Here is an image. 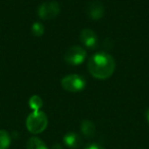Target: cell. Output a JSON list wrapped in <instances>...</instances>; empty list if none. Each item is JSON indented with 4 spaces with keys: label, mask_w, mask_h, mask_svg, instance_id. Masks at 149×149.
<instances>
[{
    "label": "cell",
    "mask_w": 149,
    "mask_h": 149,
    "mask_svg": "<svg viewBox=\"0 0 149 149\" xmlns=\"http://www.w3.org/2000/svg\"><path fill=\"white\" fill-rule=\"evenodd\" d=\"M29 104L30 107L33 109V111H38L42 107V105H43V101H42L41 97H39L38 95H34L30 98Z\"/></svg>",
    "instance_id": "obj_12"
},
{
    "label": "cell",
    "mask_w": 149,
    "mask_h": 149,
    "mask_svg": "<svg viewBox=\"0 0 149 149\" xmlns=\"http://www.w3.org/2000/svg\"><path fill=\"white\" fill-rule=\"evenodd\" d=\"M60 11L59 4L54 1L42 3L38 8V15L42 19H55Z\"/></svg>",
    "instance_id": "obj_5"
},
{
    "label": "cell",
    "mask_w": 149,
    "mask_h": 149,
    "mask_svg": "<svg viewBox=\"0 0 149 149\" xmlns=\"http://www.w3.org/2000/svg\"><path fill=\"white\" fill-rule=\"evenodd\" d=\"M116 70V60L106 52L95 53L88 60V70L96 79L105 80L111 77Z\"/></svg>",
    "instance_id": "obj_1"
},
{
    "label": "cell",
    "mask_w": 149,
    "mask_h": 149,
    "mask_svg": "<svg viewBox=\"0 0 149 149\" xmlns=\"http://www.w3.org/2000/svg\"><path fill=\"white\" fill-rule=\"evenodd\" d=\"M27 149H49L46 144L38 137H32L29 139L27 144Z\"/></svg>",
    "instance_id": "obj_10"
},
{
    "label": "cell",
    "mask_w": 149,
    "mask_h": 149,
    "mask_svg": "<svg viewBox=\"0 0 149 149\" xmlns=\"http://www.w3.org/2000/svg\"><path fill=\"white\" fill-rule=\"evenodd\" d=\"M87 15L92 19H99L104 15V7L99 1H93L87 7Z\"/></svg>",
    "instance_id": "obj_7"
},
{
    "label": "cell",
    "mask_w": 149,
    "mask_h": 149,
    "mask_svg": "<svg viewBox=\"0 0 149 149\" xmlns=\"http://www.w3.org/2000/svg\"><path fill=\"white\" fill-rule=\"evenodd\" d=\"M61 87L65 91L77 93V92H81L85 89L86 81L83 77L79 74H68V76L62 78Z\"/></svg>",
    "instance_id": "obj_3"
},
{
    "label": "cell",
    "mask_w": 149,
    "mask_h": 149,
    "mask_svg": "<svg viewBox=\"0 0 149 149\" xmlns=\"http://www.w3.org/2000/svg\"><path fill=\"white\" fill-rule=\"evenodd\" d=\"M48 125V118L46 114L41 110L33 111L30 113L26 120V126L32 134H40L42 133Z\"/></svg>",
    "instance_id": "obj_2"
},
{
    "label": "cell",
    "mask_w": 149,
    "mask_h": 149,
    "mask_svg": "<svg viewBox=\"0 0 149 149\" xmlns=\"http://www.w3.org/2000/svg\"><path fill=\"white\" fill-rule=\"evenodd\" d=\"M63 143L70 149H78L82 145V138L79 134L70 132L63 136Z\"/></svg>",
    "instance_id": "obj_8"
},
{
    "label": "cell",
    "mask_w": 149,
    "mask_h": 149,
    "mask_svg": "<svg viewBox=\"0 0 149 149\" xmlns=\"http://www.w3.org/2000/svg\"><path fill=\"white\" fill-rule=\"evenodd\" d=\"M84 149H105V148H104V147H102L101 145L93 143V144H89L88 146H86Z\"/></svg>",
    "instance_id": "obj_14"
},
{
    "label": "cell",
    "mask_w": 149,
    "mask_h": 149,
    "mask_svg": "<svg viewBox=\"0 0 149 149\" xmlns=\"http://www.w3.org/2000/svg\"><path fill=\"white\" fill-rule=\"evenodd\" d=\"M31 31H32V34H33L34 36H36V37H41L42 35L44 34V31H45V29H44V26L42 25L41 23H35L32 25L31 27Z\"/></svg>",
    "instance_id": "obj_13"
},
{
    "label": "cell",
    "mask_w": 149,
    "mask_h": 149,
    "mask_svg": "<svg viewBox=\"0 0 149 149\" xmlns=\"http://www.w3.org/2000/svg\"><path fill=\"white\" fill-rule=\"evenodd\" d=\"M10 136L4 130H0V149H7L10 146Z\"/></svg>",
    "instance_id": "obj_11"
},
{
    "label": "cell",
    "mask_w": 149,
    "mask_h": 149,
    "mask_svg": "<svg viewBox=\"0 0 149 149\" xmlns=\"http://www.w3.org/2000/svg\"><path fill=\"white\" fill-rule=\"evenodd\" d=\"M146 118H147V122L149 123V108L147 109V111H146Z\"/></svg>",
    "instance_id": "obj_16"
},
{
    "label": "cell",
    "mask_w": 149,
    "mask_h": 149,
    "mask_svg": "<svg viewBox=\"0 0 149 149\" xmlns=\"http://www.w3.org/2000/svg\"><path fill=\"white\" fill-rule=\"evenodd\" d=\"M51 149H62V147L60 146L59 144H55V145H53V146H52Z\"/></svg>",
    "instance_id": "obj_15"
},
{
    "label": "cell",
    "mask_w": 149,
    "mask_h": 149,
    "mask_svg": "<svg viewBox=\"0 0 149 149\" xmlns=\"http://www.w3.org/2000/svg\"><path fill=\"white\" fill-rule=\"evenodd\" d=\"M80 40L84 44V46L89 49H95L98 45L97 36L92 30L84 29L80 34Z\"/></svg>",
    "instance_id": "obj_6"
},
{
    "label": "cell",
    "mask_w": 149,
    "mask_h": 149,
    "mask_svg": "<svg viewBox=\"0 0 149 149\" xmlns=\"http://www.w3.org/2000/svg\"><path fill=\"white\" fill-rule=\"evenodd\" d=\"M86 50L81 46H72L66 50L64 60L72 65H79L85 60Z\"/></svg>",
    "instance_id": "obj_4"
},
{
    "label": "cell",
    "mask_w": 149,
    "mask_h": 149,
    "mask_svg": "<svg viewBox=\"0 0 149 149\" xmlns=\"http://www.w3.org/2000/svg\"><path fill=\"white\" fill-rule=\"evenodd\" d=\"M81 133L86 139H92L95 137L96 127L91 120H85L81 123Z\"/></svg>",
    "instance_id": "obj_9"
}]
</instances>
